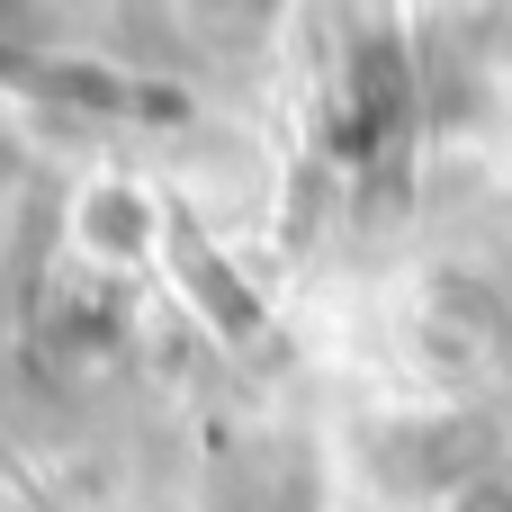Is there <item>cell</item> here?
I'll return each mask as SVG.
<instances>
[{"mask_svg":"<svg viewBox=\"0 0 512 512\" xmlns=\"http://www.w3.org/2000/svg\"><path fill=\"white\" fill-rule=\"evenodd\" d=\"M171 261H180L189 297H198V306H207V315H216V324H225L234 342H252V333H261V306H252V297L234 288V270H225V261H216V252H207V243H198L189 225H171Z\"/></svg>","mask_w":512,"mask_h":512,"instance_id":"1","label":"cell"},{"mask_svg":"<svg viewBox=\"0 0 512 512\" xmlns=\"http://www.w3.org/2000/svg\"><path fill=\"white\" fill-rule=\"evenodd\" d=\"M81 234L108 243V252H135V243H153V198H144L135 180H99V189L81 198Z\"/></svg>","mask_w":512,"mask_h":512,"instance_id":"2","label":"cell"}]
</instances>
